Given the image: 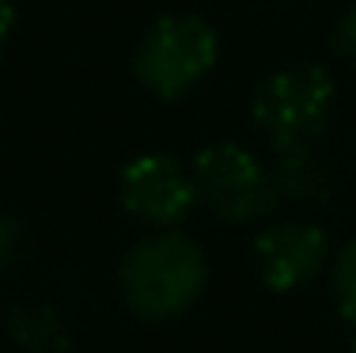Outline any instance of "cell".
I'll use <instances>...</instances> for the list:
<instances>
[{"mask_svg":"<svg viewBox=\"0 0 356 353\" xmlns=\"http://www.w3.org/2000/svg\"><path fill=\"white\" fill-rule=\"evenodd\" d=\"M209 285V258L193 235L159 228L137 240L118 262L122 304L144 323H171L201 300Z\"/></svg>","mask_w":356,"mask_h":353,"instance_id":"cell-1","label":"cell"},{"mask_svg":"<svg viewBox=\"0 0 356 353\" xmlns=\"http://www.w3.org/2000/svg\"><path fill=\"white\" fill-rule=\"evenodd\" d=\"M220 35L193 12L159 15L133 54V77L159 99H182L216 69Z\"/></svg>","mask_w":356,"mask_h":353,"instance_id":"cell-2","label":"cell"},{"mask_svg":"<svg viewBox=\"0 0 356 353\" xmlns=\"http://www.w3.org/2000/svg\"><path fill=\"white\" fill-rule=\"evenodd\" d=\"M334 111V77L322 65L300 61L266 77L254 91V125L273 152L300 145H318Z\"/></svg>","mask_w":356,"mask_h":353,"instance_id":"cell-3","label":"cell"},{"mask_svg":"<svg viewBox=\"0 0 356 353\" xmlns=\"http://www.w3.org/2000/svg\"><path fill=\"white\" fill-rule=\"evenodd\" d=\"M190 175L197 187V205H205L224 224L266 221L284 201L277 190L273 167L232 141L201 148L190 164Z\"/></svg>","mask_w":356,"mask_h":353,"instance_id":"cell-4","label":"cell"},{"mask_svg":"<svg viewBox=\"0 0 356 353\" xmlns=\"http://www.w3.org/2000/svg\"><path fill=\"white\" fill-rule=\"evenodd\" d=\"M118 194L133 221L144 228H178L197 209V187L190 167L167 152H140L118 175Z\"/></svg>","mask_w":356,"mask_h":353,"instance_id":"cell-5","label":"cell"},{"mask_svg":"<svg viewBox=\"0 0 356 353\" xmlns=\"http://www.w3.org/2000/svg\"><path fill=\"white\" fill-rule=\"evenodd\" d=\"M254 266L269 292H296L330 266V235L307 221H281L254 235Z\"/></svg>","mask_w":356,"mask_h":353,"instance_id":"cell-6","label":"cell"},{"mask_svg":"<svg viewBox=\"0 0 356 353\" xmlns=\"http://www.w3.org/2000/svg\"><path fill=\"white\" fill-rule=\"evenodd\" d=\"M273 179L281 198L303 201V205H326L337 194V171L318 145H300L273 152Z\"/></svg>","mask_w":356,"mask_h":353,"instance_id":"cell-7","label":"cell"},{"mask_svg":"<svg viewBox=\"0 0 356 353\" xmlns=\"http://www.w3.org/2000/svg\"><path fill=\"white\" fill-rule=\"evenodd\" d=\"M8 338L27 353H65L72 346V327L57 308L31 300V304H15L4 315Z\"/></svg>","mask_w":356,"mask_h":353,"instance_id":"cell-8","label":"cell"},{"mask_svg":"<svg viewBox=\"0 0 356 353\" xmlns=\"http://www.w3.org/2000/svg\"><path fill=\"white\" fill-rule=\"evenodd\" d=\"M330 289H334L337 315L356 331V240H349L330 258Z\"/></svg>","mask_w":356,"mask_h":353,"instance_id":"cell-9","label":"cell"},{"mask_svg":"<svg viewBox=\"0 0 356 353\" xmlns=\"http://www.w3.org/2000/svg\"><path fill=\"white\" fill-rule=\"evenodd\" d=\"M31 255V228L15 213L0 209V274L23 266Z\"/></svg>","mask_w":356,"mask_h":353,"instance_id":"cell-10","label":"cell"},{"mask_svg":"<svg viewBox=\"0 0 356 353\" xmlns=\"http://www.w3.org/2000/svg\"><path fill=\"white\" fill-rule=\"evenodd\" d=\"M330 46H334V54L341 57V61L356 65V0L341 12V19L334 23V35H330Z\"/></svg>","mask_w":356,"mask_h":353,"instance_id":"cell-11","label":"cell"},{"mask_svg":"<svg viewBox=\"0 0 356 353\" xmlns=\"http://www.w3.org/2000/svg\"><path fill=\"white\" fill-rule=\"evenodd\" d=\"M12 31H15V4L12 0H0V49L8 46Z\"/></svg>","mask_w":356,"mask_h":353,"instance_id":"cell-12","label":"cell"},{"mask_svg":"<svg viewBox=\"0 0 356 353\" xmlns=\"http://www.w3.org/2000/svg\"><path fill=\"white\" fill-rule=\"evenodd\" d=\"M349 353H356V338H353V350H349Z\"/></svg>","mask_w":356,"mask_h":353,"instance_id":"cell-13","label":"cell"}]
</instances>
